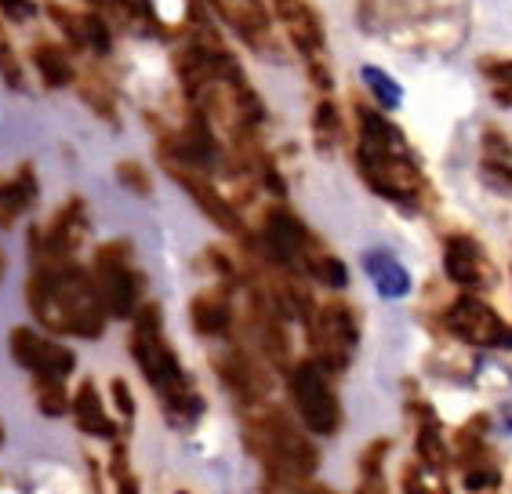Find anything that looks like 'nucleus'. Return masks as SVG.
<instances>
[{
    "label": "nucleus",
    "instance_id": "f257e3e1",
    "mask_svg": "<svg viewBox=\"0 0 512 494\" xmlns=\"http://www.w3.org/2000/svg\"><path fill=\"white\" fill-rule=\"evenodd\" d=\"M353 160L367 189L396 204L400 211L418 215L436 200L422 157L414 153L404 131L396 128L378 106H356Z\"/></svg>",
    "mask_w": 512,
    "mask_h": 494
},
{
    "label": "nucleus",
    "instance_id": "f03ea898",
    "mask_svg": "<svg viewBox=\"0 0 512 494\" xmlns=\"http://www.w3.org/2000/svg\"><path fill=\"white\" fill-rule=\"evenodd\" d=\"M26 302L37 324L51 335L102 338L109 313L102 306L99 284L91 269L77 266L73 258H33V273L26 280Z\"/></svg>",
    "mask_w": 512,
    "mask_h": 494
},
{
    "label": "nucleus",
    "instance_id": "7ed1b4c3",
    "mask_svg": "<svg viewBox=\"0 0 512 494\" xmlns=\"http://www.w3.org/2000/svg\"><path fill=\"white\" fill-rule=\"evenodd\" d=\"M131 320H135L131 324V360L138 364L149 389L157 393L160 411L175 429H193L204 418L207 400L193 382V375L182 367V356L168 342L164 309L157 302H142V309Z\"/></svg>",
    "mask_w": 512,
    "mask_h": 494
},
{
    "label": "nucleus",
    "instance_id": "20e7f679",
    "mask_svg": "<svg viewBox=\"0 0 512 494\" xmlns=\"http://www.w3.org/2000/svg\"><path fill=\"white\" fill-rule=\"evenodd\" d=\"M302 422H291L284 407L255 404L244 407V447L251 451L262 476H284V480H313L320 469V451L309 440Z\"/></svg>",
    "mask_w": 512,
    "mask_h": 494
},
{
    "label": "nucleus",
    "instance_id": "39448f33",
    "mask_svg": "<svg viewBox=\"0 0 512 494\" xmlns=\"http://www.w3.org/2000/svg\"><path fill=\"white\" fill-rule=\"evenodd\" d=\"M367 33H407V26L440 44V33L462 44L469 33V0H360Z\"/></svg>",
    "mask_w": 512,
    "mask_h": 494
},
{
    "label": "nucleus",
    "instance_id": "423d86ee",
    "mask_svg": "<svg viewBox=\"0 0 512 494\" xmlns=\"http://www.w3.org/2000/svg\"><path fill=\"white\" fill-rule=\"evenodd\" d=\"M306 335H309V360L324 367L327 375H342L349 371L360 349V317L356 309L342 298L320 302L309 309L306 317Z\"/></svg>",
    "mask_w": 512,
    "mask_h": 494
},
{
    "label": "nucleus",
    "instance_id": "0eeeda50",
    "mask_svg": "<svg viewBox=\"0 0 512 494\" xmlns=\"http://www.w3.org/2000/svg\"><path fill=\"white\" fill-rule=\"evenodd\" d=\"M91 277L99 284L102 306L109 317L131 320L146 302V273L135 266V247L131 240H106L95 251Z\"/></svg>",
    "mask_w": 512,
    "mask_h": 494
},
{
    "label": "nucleus",
    "instance_id": "6e6552de",
    "mask_svg": "<svg viewBox=\"0 0 512 494\" xmlns=\"http://www.w3.org/2000/svg\"><path fill=\"white\" fill-rule=\"evenodd\" d=\"M331 378L335 375H327L316 360H302V364L287 367V393H291L295 415L313 436H335L345 422L342 400H338Z\"/></svg>",
    "mask_w": 512,
    "mask_h": 494
},
{
    "label": "nucleus",
    "instance_id": "1a4fd4ad",
    "mask_svg": "<svg viewBox=\"0 0 512 494\" xmlns=\"http://www.w3.org/2000/svg\"><path fill=\"white\" fill-rule=\"evenodd\" d=\"M273 19L287 33L298 59L306 62V73L320 91H331V66H327V26L324 15L309 0H273Z\"/></svg>",
    "mask_w": 512,
    "mask_h": 494
},
{
    "label": "nucleus",
    "instance_id": "9d476101",
    "mask_svg": "<svg viewBox=\"0 0 512 494\" xmlns=\"http://www.w3.org/2000/svg\"><path fill=\"white\" fill-rule=\"evenodd\" d=\"M440 327L462 346L483 349V353H512V324L480 295H469V291H462L440 313Z\"/></svg>",
    "mask_w": 512,
    "mask_h": 494
},
{
    "label": "nucleus",
    "instance_id": "9b49d317",
    "mask_svg": "<svg viewBox=\"0 0 512 494\" xmlns=\"http://www.w3.org/2000/svg\"><path fill=\"white\" fill-rule=\"evenodd\" d=\"M226 346L211 353V367H215L218 382L229 389V396L244 407H255V404H266L269 400V389H273V375H269V360L262 353L247 346H233L229 338H222Z\"/></svg>",
    "mask_w": 512,
    "mask_h": 494
},
{
    "label": "nucleus",
    "instance_id": "f8f14e48",
    "mask_svg": "<svg viewBox=\"0 0 512 494\" xmlns=\"http://www.w3.org/2000/svg\"><path fill=\"white\" fill-rule=\"evenodd\" d=\"M316 237L309 233V226L302 222L298 211H291L287 204H273L262 215V229H258V255L269 266H284L302 273V262L313 251Z\"/></svg>",
    "mask_w": 512,
    "mask_h": 494
},
{
    "label": "nucleus",
    "instance_id": "ddd939ff",
    "mask_svg": "<svg viewBox=\"0 0 512 494\" xmlns=\"http://www.w3.org/2000/svg\"><path fill=\"white\" fill-rule=\"evenodd\" d=\"M487 433L491 422L483 415L454 433V462L462 469V484L469 494H502V462L494 455Z\"/></svg>",
    "mask_w": 512,
    "mask_h": 494
},
{
    "label": "nucleus",
    "instance_id": "4468645a",
    "mask_svg": "<svg viewBox=\"0 0 512 494\" xmlns=\"http://www.w3.org/2000/svg\"><path fill=\"white\" fill-rule=\"evenodd\" d=\"M444 277L469 295H483L498 284V266L487 247L473 233H447L444 237Z\"/></svg>",
    "mask_w": 512,
    "mask_h": 494
},
{
    "label": "nucleus",
    "instance_id": "2eb2a0df",
    "mask_svg": "<svg viewBox=\"0 0 512 494\" xmlns=\"http://www.w3.org/2000/svg\"><path fill=\"white\" fill-rule=\"evenodd\" d=\"M11 356L22 371H30L33 378H59L66 382L77 371V353L69 346H62L59 338H48L33 331V327H11Z\"/></svg>",
    "mask_w": 512,
    "mask_h": 494
},
{
    "label": "nucleus",
    "instance_id": "dca6fc26",
    "mask_svg": "<svg viewBox=\"0 0 512 494\" xmlns=\"http://www.w3.org/2000/svg\"><path fill=\"white\" fill-rule=\"evenodd\" d=\"M88 240V204L69 197L44 229H33L30 247L33 258H73Z\"/></svg>",
    "mask_w": 512,
    "mask_h": 494
},
{
    "label": "nucleus",
    "instance_id": "f3484780",
    "mask_svg": "<svg viewBox=\"0 0 512 494\" xmlns=\"http://www.w3.org/2000/svg\"><path fill=\"white\" fill-rule=\"evenodd\" d=\"M164 171H168L171 178H175L178 186L186 189L189 200L197 204L200 211H204L211 222H215L222 233H229V237H244V218H240L237 204L222 193V189L211 182V175L207 171H197V168H182V164H164Z\"/></svg>",
    "mask_w": 512,
    "mask_h": 494
},
{
    "label": "nucleus",
    "instance_id": "a211bd4d",
    "mask_svg": "<svg viewBox=\"0 0 512 494\" xmlns=\"http://www.w3.org/2000/svg\"><path fill=\"white\" fill-rule=\"evenodd\" d=\"M215 15L255 51H273V19L262 0H207Z\"/></svg>",
    "mask_w": 512,
    "mask_h": 494
},
{
    "label": "nucleus",
    "instance_id": "6ab92c4d",
    "mask_svg": "<svg viewBox=\"0 0 512 494\" xmlns=\"http://www.w3.org/2000/svg\"><path fill=\"white\" fill-rule=\"evenodd\" d=\"M189 320H193V331L200 338H215V342L229 338L233 335V320H237V313H233V287L218 284L200 291L189 302Z\"/></svg>",
    "mask_w": 512,
    "mask_h": 494
},
{
    "label": "nucleus",
    "instance_id": "aec40b11",
    "mask_svg": "<svg viewBox=\"0 0 512 494\" xmlns=\"http://www.w3.org/2000/svg\"><path fill=\"white\" fill-rule=\"evenodd\" d=\"M69 415L77 418L80 433L99 436V440H120V433H124V425L106 411L99 386H95L91 378H84L77 386V393L69 396Z\"/></svg>",
    "mask_w": 512,
    "mask_h": 494
},
{
    "label": "nucleus",
    "instance_id": "412c9836",
    "mask_svg": "<svg viewBox=\"0 0 512 494\" xmlns=\"http://www.w3.org/2000/svg\"><path fill=\"white\" fill-rule=\"evenodd\" d=\"M364 273L371 277L375 291L389 302L396 298H407L411 295V273L393 251H385V247H375V251H367L364 255Z\"/></svg>",
    "mask_w": 512,
    "mask_h": 494
},
{
    "label": "nucleus",
    "instance_id": "4be33fe9",
    "mask_svg": "<svg viewBox=\"0 0 512 494\" xmlns=\"http://www.w3.org/2000/svg\"><path fill=\"white\" fill-rule=\"evenodd\" d=\"M37 204V171L33 164H19V171L0 182V229L15 226V218L33 211Z\"/></svg>",
    "mask_w": 512,
    "mask_h": 494
},
{
    "label": "nucleus",
    "instance_id": "5701e85b",
    "mask_svg": "<svg viewBox=\"0 0 512 494\" xmlns=\"http://www.w3.org/2000/svg\"><path fill=\"white\" fill-rule=\"evenodd\" d=\"M30 62L37 77L44 80V88H73V80H77V66L69 59V51L59 48V44H51V40H37L30 51Z\"/></svg>",
    "mask_w": 512,
    "mask_h": 494
},
{
    "label": "nucleus",
    "instance_id": "b1692460",
    "mask_svg": "<svg viewBox=\"0 0 512 494\" xmlns=\"http://www.w3.org/2000/svg\"><path fill=\"white\" fill-rule=\"evenodd\" d=\"M73 88L80 91V99L88 102V109L95 113V117H102L106 124H120L117 91H113V84H109V80L102 77L99 70H84V73H77V80H73Z\"/></svg>",
    "mask_w": 512,
    "mask_h": 494
},
{
    "label": "nucleus",
    "instance_id": "393cba45",
    "mask_svg": "<svg viewBox=\"0 0 512 494\" xmlns=\"http://www.w3.org/2000/svg\"><path fill=\"white\" fill-rule=\"evenodd\" d=\"M302 277L331 287V291H342V287H349V266H345L335 251H327V247L316 240L313 251H309L306 262H302Z\"/></svg>",
    "mask_w": 512,
    "mask_h": 494
},
{
    "label": "nucleus",
    "instance_id": "a878e982",
    "mask_svg": "<svg viewBox=\"0 0 512 494\" xmlns=\"http://www.w3.org/2000/svg\"><path fill=\"white\" fill-rule=\"evenodd\" d=\"M389 440H371L360 455V480H356V494H389L385 484V455H389Z\"/></svg>",
    "mask_w": 512,
    "mask_h": 494
},
{
    "label": "nucleus",
    "instance_id": "bb28decb",
    "mask_svg": "<svg viewBox=\"0 0 512 494\" xmlns=\"http://www.w3.org/2000/svg\"><path fill=\"white\" fill-rule=\"evenodd\" d=\"M313 142L324 153H331V149H338L345 142V117L331 99H320L313 106Z\"/></svg>",
    "mask_w": 512,
    "mask_h": 494
},
{
    "label": "nucleus",
    "instance_id": "cd10ccee",
    "mask_svg": "<svg viewBox=\"0 0 512 494\" xmlns=\"http://www.w3.org/2000/svg\"><path fill=\"white\" fill-rule=\"evenodd\" d=\"M360 80L367 84L371 99H375V106L382 109V113L400 109V102H404V88H400V80H396L389 70H382V66H375V62H367L364 70H360Z\"/></svg>",
    "mask_w": 512,
    "mask_h": 494
},
{
    "label": "nucleus",
    "instance_id": "c85d7f7f",
    "mask_svg": "<svg viewBox=\"0 0 512 494\" xmlns=\"http://www.w3.org/2000/svg\"><path fill=\"white\" fill-rule=\"evenodd\" d=\"M483 178L494 189L512 193V146L502 135H487V153H483Z\"/></svg>",
    "mask_w": 512,
    "mask_h": 494
},
{
    "label": "nucleus",
    "instance_id": "c756f323",
    "mask_svg": "<svg viewBox=\"0 0 512 494\" xmlns=\"http://www.w3.org/2000/svg\"><path fill=\"white\" fill-rule=\"evenodd\" d=\"M73 48L91 51V55L106 59L109 51H113V26H109V22L102 19L99 11H80L77 44H73Z\"/></svg>",
    "mask_w": 512,
    "mask_h": 494
},
{
    "label": "nucleus",
    "instance_id": "7c9ffc66",
    "mask_svg": "<svg viewBox=\"0 0 512 494\" xmlns=\"http://www.w3.org/2000/svg\"><path fill=\"white\" fill-rule=\"evenodd\" d=\"M400 494H451V487H447V473L429 469L425 462L414 458L400 473Z\"/></svg>",
    "mask_w": 512,
    "mask_h": 494
},
{
    "label": "nucleus",
    "instance_id": "2f4dec72",
    "mask_svg": "<svg viewBox=\"0 0 512 494\" xmlns=\"http://www.w3.org/2000/svg\"><path fill=\"white\" fill-rule=\"evenodd\" d=\"M480 77L487 80V88H491V99L498 106H512V59H480Z\"/></svg>",
    "mask_w": 512,
    "mask_h": 494
},
{
    "label": "nucleus",
    "instance_id": "473e14b6",
    "mask_svg": "<svg viewBox=\"0 0 512 494\" xmlns=\"http://www.w3.org/2000/svg\"><path fill=\"white\" fill-rule=\"evenodd\" d=\"M33 400H37L40 415L48 418H59L69 411L66 382H59V378H33Z\"/></svg>",
    "mask_w": 512,
    "mask_h": 494
},
{
    "label": "nucleus",
    "instance_id": "72a5a7b5",
    "mask_svg": "<svg viewBox=\"0 0 512 494\" xmlns=\"http://www.w3.org/2000/svg\"><path fill=\"white\" fill-rule=\"evenodd\" d=\"M109 480H113L117 494H138V480H135V469H131L124 436H120V440H113V451H109Z\"/></svg>",
    "mask_w": 512,
    "mask_h": 494
},
{
    "label": "nucleus",
    "instance_id": "f704fd0d",
    "mask_svg": "<svg viewBox=\"0 0 512 494\" xmlns=\"http://www.w3.org/2000/svg\"><path fill=\"white\" fill-rule=\"evenodd\" d=\"M0 80L8 84V88L22 91L26 88V70H22V59L15 55V48H11L8 33H4V26H0Z\"/></svg>",
    "mask_w": 512,
    "mask_h": 494
},
{
    "label": "nucleus",
    "instance_id": "c9c22d12",
    "mask_svg": "<svg viewBox=\"0 0 512 494\" xmlns=\"http://www.w3.org/2000/svg\"><path fill=\"white\" fill-rule=\"evenodd\" d=\"M262 494H338L313 480H284V476H262Z\"/></svg>",
    "mask_w": 512,
    "mask_h": 494
},
{
    "label": "nucleus",
    "instance_id": "e433bc0d",
    "mask_svg": "<svg viewBox=\"0 0 512 494\" xmlns=\"http://www.w3.org/2000/svg\"><path fill=\"white\" fill-rule=\"evenodd\" d=\"M117 182L128 193H135V197H149V189H153V182H149V171L138 164V160H120L117 164Z\"/></svg>",
    "mask_w": 512,
    "mask_h": 494
},
{
    "label": "nucleus",
    "instance_id": "4c0bfd02",
    "mask_svg": "<svg viewBox=\"0 0 512 494\" xmlns=\"http://www.w3.org/2000/svg\"><path fill=\"white\" fill-rule=\"evenodd\" d=\"M109 396H113V404H117V422L128 429L135 422V396H131V386L124 378H113L109 382Z\"/></svg>",
    "mask_w": 512,
    "mask_h": 494
},
{
    "label": "nucleus",
    "instance_id": "58836bf2",
    "mask_svg": "<svg viewBox=\"0 0 512 494\" xmlns=\"http://www.w3.org/2000/svg\"><path fill=\"white\" fill-rule=\"evenodd\" d=\"M33 15H37V4H33V0H0V19L30 22Z\"/></svg>",
    "mask_w": 512,
    "mask_h": 494
},
{
    "label": "nucleus",
    "instance_id": "ea45409f",
    "mask_svg": "<svg viewBox=\"0 0 512 494\" xmlns=\"http://www.w3.org/2000/svg\"><path fill=\"white\" fill-rule=\"evenodd\" d=\"M4 269H8V258H4V251H0V280H4Z\"/></svg>",
    "mask_w": 512,
    "mask_h": 494
},
{
    "label": "nucleus",
    "instance_id": "a19ab883",
    "mask_svg": "<svg viewBox=\"0 0 512 494\" xmlns=\"http://www.w3.org/2000/svg\"><path fill=\"white\" fill-rule=\"evenodd\" d=\"M0 444H4V425H0Z\"/></svg>",
    "mask_w": 512,
    "mask_h": 494
},
{
    "label": "nucleus",
    "instance_id": "79ce46f5",
    "mask_svg": "<svg viewBox=\"0 0 512 494\" xmlns=\"http://www.w3.org/2000/svg\"><path fill=\"white\" fill-rule=\"evenodd\" d=\"M175 494H189V491H175Z\"/></svg>",
    "mask_w": 512,
    "mask_h": 494
}]
</instances>
